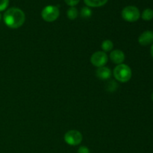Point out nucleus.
<instances>
[{
    "label": "nucleus",
    "instance_id": "4468645a",
    "mask_svg": "<svg viewBox=\"0 0 153 153\" xmlns=\"http://www.w3.org/2000/svg\"><path fill=\"white\" fill-rule=\"evenodd\" d=\"M80 15L82 18L87 19V18H89L91 16V15H92V10L88 6L87 7H83L80 11Z\"/></svg>",
    "mask_w": 153,
    "mask_h": 153
},
{
    "label": "nucleus",
    "instance_id": "9d476101",
    "mask_svg": "<svg viewBox=\"0 0 153 153\" xmlns=\"http://www.w3.org/2000/svg\"><path fill=\"white\" fill-rule=\"evenodd\" d=\"M108 0H84L88 7H98L105 5Z\"/></svg>",
    "mask_w": 153,
    "mask_h": 153
},
{
    "label": "nucleus",
    "instance_id": "412c9836",
    "mask_svg": "<svg viewBox=\"0 0 153 153\" xmlns=\"http://www.w3.org/2000/svg\"><path fill=\"white\" fill-rule=\"evenodd\" d=\"M1 13H0V20H1Z\"/></svg>",
    "mask_w": 153,
    "mask_h": 153
},
{
    "label": "nucleus",
    "instance_id": "f8f14e48",
    "mask_svg": "<svg viewBox=\"0 0 153 153\" xmlns=\"http://www.w3.org/2000/svg\"><path fill=\"white\" fill-rule=\"evenodd\" d=\"M67 14L68 19H71V20H74L75 19L77 18L78 15H79V11H78L77 8H76L75 7H70L67 10Z\"/></svg>",
    "mask_w": 153,
    "mask_h": 153
},
{
    "label": "nucleus",
    "instance_id": "2eb2a0df",
    "mask_svg": "<svg viewBox=\"0 0 153 153\" xmlns=\"http://www.w3.org/2000/svg\"><path fill=\"white\" fill-rule=\"evenodd\" d=\"M117 83L114 82V81H111V82H108V84L106 86V89L107 91H110V92H112V91H114L117 88Z\"/></svg>",
    "mask_w": 153,
    "mask_h": 153
},
{
    "label": "nucleus",
    "instance_id": "aec40b11",
    "mask_svg": "<svg viewBox=\"0 0 153 153\" xmlns=\"http://www.w3.org/2000/svg\"><path fill=\"white\" fill-rule=\"evenodd\" d=\"M151 98H152V101H153V92H152V95H151Z\"/></svg>",
    "mask_w": 153,
    "mask_h": 153
},
{
    "label": "nucleus",
    "instance_id": "6ab92c4d",
    "mask_svg": "<svg viewBox=\"0 0 153 153\" xmlns=\"http://www.w3.org/2000/svg\"><path fill=\"white\" fill-rule=\"evenodd\" d=\"M150 52H151V55H152V58H153V43H152V46H151Z\"/></svg>",
    "mask_w": 153,
    "mask_h": 153
},
{
    "label": "nucleus",
    "instance_id": "f03ea898",
    "mask_svg": "<svg viewBox=\"0 0 153 153\" xmlns=\"http://www.w3.org/2000/svg\"><path fill=\"white\" fill-rule=\"evenodd\" d=\"M113 75L118 82L125 83L131 79L132 73L131 68L128 65L121 64L115 67L113 71Z\"/></svg>",
    "mask_w": 153,
    "mask_h": 153
},
{
    "label": "nucleus",
    "instance_id": "f257e3e1",
    "mask_svg": "<svg viewBox=\"0 0 153 153\" xmlns=\"http://www.w3.org/2000/svg\"><path fill=\"white\" fill-rule=\"evenodd\" d=\"M3 20L7 27L15 29L23 25L25 20V15L21 9L10 7L4 12Z\"/></svg>",
    "mask_w": 153,
    "mask_h": 153
},
{
    "label": "nucleus",
    "instance_id": "423d86ee",
    "mask_svg": "<svg viewBox=\"0 0 153 153\" xmlns=\"http://www.w3.org/2000/svg\"><path fill=\"white\" fill-rule=\"evenodd\" d=\"M91 62L94 67H102L105 65L108 62V55L105 52L98 51L94 52L91 58Z\"/></svg>",
    "mask_w": 153,
    "mask_h": 153
},
{
    "label": "nucleus",
    "instance_id": "20e7f679",
    "mask_svg": "<svg viewBox=\"0 0 153 153\" xmlns=\"http://www.w3.org/2000/svg\"><path fill=\"white\" fill-rule=\"evenodd\" d=\"M60 15V10L57 6L48 5L42 10L41 16L46 22H52L56 20Z\"/></svg>",
    "mask_w": 153,
    "mask_h": 153
},
{
    "label": "nucleus",
    "instance_id": "ddd939ff",
    "mask_svg": "<svg viewBox=\"0 0 153 153\" xmlns=\"http://www.w3.org/2000/svg\"><path fill=\"white\" fill-rule=\"evenodd\" d=\"M141 17L143 20L149 21L153 18V10L151 8H146L143 11Z\"/></svg>",
    "mask_w": 153,
    "mask_h": 153
},
{
    "label": "nucleus",
    "instance_id": "dca6fc26",
    "mask_svg": "<svg viewBox=\"0 0 153 153\" xmlns=\"http://www.w3.org/2000/svg\"><path fill=\"white\" fill-rule=\"evenodd\" d=\"M9 0H0V11L6 10L8 7Z\"/></svg>",
    "mask_w": 153,
    "mask_h": 153
},
{
    "label": "nucleus",
    "instance_id": "0eeeda50",
    "mask_svg": "<svg viewBox=\"0 0 153 153\" xmlns=\"http://www.w3.org/2000/svg\"><path fill=\"white\" fill-rule=\"evenodd\" d=\"M138 43L141 46H146L153 43V31H146L142 33L138 37Z\"/></svg>",
    "mask_w": 153,
    "mask_h": 153
},
{
    "label": "nucleus",
    "instance_id": "1a4fd4ad",
    "mask_svg": "<svg viewBox=\"0 0 153 153\" xmlns=\"http://www.w3.org/2000/svg\"><path fill=\"white\" fill-rule=\"evenodd\" d=\"M96 75L98 77V79L102 80H106L108 79L111 76V70L106 67H99L96 71Z\"/></svg>",
    "mask_w": 153,
    "mask_h": 153
},
{
    "label": "nucleus",
    "instance_id": "a211bd4d",
    "mask_svg": "<svg viewBox=\"0 0 153 153\" xmlns=\"http://www.w3.org/2000/svg\"><path fill=\"white\" fill-rule=\"evenodd\" d=\"M78 153H91L88 147L85 146H82L78 149Z\"/></svg>",
    "mask_w": 153,
    "mask_h": 153
},
{
    "label": "nucleus",
    "instance_id": "f3484780",
    "mask_svg": "<svg viewBox=\"0 0 153 153\" xmlns=\"http://www.w3.org/2000/svg\"><path fill=\"white\" fill-rule=\"evenodd\" d=\"M64 1L70 7H74L75 5L79 4L80 0H64Z\"/></svg>",
    "mask_w": 153,
    "mask_h": 153
},
{
    "label": "nucleus",
    "instance_id": "7ed1b4c3",
    "mask_svg": "<svg viewBox=\"0 0 153 153\" xmlns=\"http://www.w3.org/2000/svg\"><path fill=\"white\" fill-rule=\"evenodd\" d=\"M121 15L124 20L129 22H134L138 20L140 17V12L135 6L128 5L123 9Z\"/></svg>",
    "mask_w": 153,
    "mask_h": 153
},
{
    "label": "nucleus",
    "instance_id": "9b49d317",
    "mask_svg": "<svg viewBox=\"0 0 153 153\" xmlns=\"http://www.w3.org/2000/svg\"><path fill=\"white\" fill-rule=\"evenodd\" d=\"M113 48L114 43L110 40H105L102 42V49L104 52H110V51H111L113 49Z\"/></svg>",
    "mask_w": 153,
    "mask_h": 153
},
{
    "label": "nucleus",
    "instance_id": "39448f33",
    "mask_svg": "<svg viewBox=\"0 0 153 153\" xmlns=\"http://www.w3.org/2000/svg\"><path fill=\"white\" fill-rule=\"evenodd\" d=\"M82 134L80 131L77 130H70L68 131L64 135V140L66 143L70 146H77L82 141Z\"/></svg>",
    "mask_w": 153,
    "mask_h": 153
},
{
    "label": "nucleus",
    "instance_id": "6e6552de",
    "mask_svg": "<svg viewBox=\"0 0 153 153\" xmlns=\"http://www.w3.org/2000/svg\"><path fill=\"white\" fill-rule=\"evenodd\" d=\"M110 59L114 64H123V62L125 60V54L123 51L120 49H116V50L112 51L110 53Z\"/></svg>",
    "mask_w": 153,
    "mask_h": 153
}]
</instances>
